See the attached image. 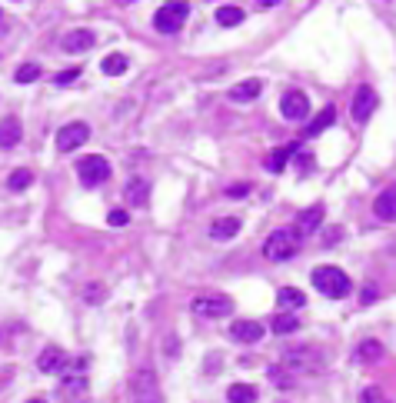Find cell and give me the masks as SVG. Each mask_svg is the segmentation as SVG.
Listing matches in <instances>:
<instances>
[{
	"label": "cell",
	"mask_w": 396,
	"mask_h": 403,
	"mask_svg": "<svg viewBox=\"0 0 396 403\" xmlns=\"http://www.w3.org/2000/svg\"><path fill=\"white\" fill-rule=\"evenodd\" d=\"M300 230L296 227H280L273 230L267 240H263V257L273 260V264H283V260H293L296 253H300Z\"/></svg>",
	"instance_id": "6da1fadb"
},
{
	"label": "cell",
	"mask_w": 396,
	"mask_h": 403,
	"mask_svg": "<svg viewBox=\"0 0 396 403\" xmlns=\"http://www.w3.org/2000/svg\"><path fill=\"white\" fill-rule=\"evenodd\" d=\"M310 280H313V287H317L323 297H330V300H343V297H350V290H353L350 277H346L340 267H317Z\"/></svg>",
	"instance_id": "7a4b0ae2"
},
{
	"label": "cell",
	"mask_w": 396,
	"mask_h": 403,
	"mask_svg": "<svg viewBox=\"0 0 396 403\" xmlns=\"http://www.w3.org/2000/svg\"><path fill=\"white\" fill-rule=\"evenodd\" d=\"M280 364L293 373H313L317 377L323 370V353L313 350V347H290V350L280 357Z\"/></svg>",
	"instance_id": "3957f363"
},
{
	"label": "cell",
	"mask_w": 396,
	"mask_h": 403,
	"mask_svg": "<svg viewBox=\"0 0 396 403\" xmlns=\"http://www.w3.org/2000/svg\"><path fill=\"white\" fill-rule=\"evenodd\" d=\"M190 314L200 320H217V316L233 314V300L227 293H200L190 300Z\"/></svg>",
	"instance_id": "277c9868"
},
{
	"label": "cell",
	"mask_w": 396,
	"mask_h": 403,
	"mask_svg": "<svg viewBox=\"0 0 396 403\" xmlns=\"http://www.w3.org/2000/svg\"><path fill=\"white\" fill-rule=\"evenodd\" d=\"M187 13H190V4H183V0L164 4V7H160V11L154 13L157 34H177L180 27L187 24Z\"/></svg>",
	"instance_id": "5b68a950"
},
{
	"label": "cell",
	"mask_w": 396,
	"mask_h": 403,
	"mask_svg": "<svg viewBox=\"0 0 396 403\" xmlns=\"http://www.w3.org/2000/svg\"><path fill=\"white\" fill-rule=\"evenodd\" d=\"M77 177H80L84 187H100V184H107V180H110V164H107V157H100V153L80 157Z\"/></svg>",
	"instance_id": "8992f818"
},
{
	"label": "cell",
	"mask_w": 396,
	"mask_h": 403,
	"mask_svg": "<svg viewBox=\"0 0 396 403\" xmlns=\"http://www.w3.org/2000/svg\"><path fill=\"white\" fill-rule=\"evenodd\" d=\"M87 140H90V127L84 124V120H74V124L60 127V134H57V151L74 153V151H80Z\"/></svg>",
	"instance_id": "52a82bcc"
},
{
	"label": "cell",
	"mask_w": 396,
	"mask_h": 403,
	"mask_svg": "<svg viewBox=\"0 0 396 403\" xmlns=\"http://www.w3.org/2000/svg\"><path fill=\"white\" fill-rule=\"evenodd\" d=\"M376 107H380V97H376V90H373L370 84H359L357 94H353V107H350L353 120H357V124H367Z\"/></svg>",
	"instance_id": "ba28073f"
},
{
	"label": "cell",
	"mask_w": 396,
	"mask_h": 403,
	"mask_svg": "<svg viewBox=\"0 0 396 403\" xmlns=\"http://www.w3.org/2000/svg\"><path fill=\"white\" fill-rule=\"evenodd\" d=\"M280 114L286 120H307L310 117V97L303 90H286L280 101Z\"/></svg>",
	"instance_id": "9c48e42d"
},
{
	"label": "cell",
	"mask_w": 396,
	"mask_h": 403,
	"mask_svg": "<svg viewBox=\"0 0 396 403\" xmlns=\"http://www.w3.org/2000/svg\"><path fill=\"white\" fill-rule=\"evenodd\" d=\"M263 333H267V327L256 324V320H233L230 324V340L237 343H260Z\"/></svg>",
	"instance_id": "30bf717a"
},
{
	"label": "cell",
	"mask_w": 396,
	"mask_h": 403,
	"mask_svg": "<svg viewBox=\"0 0 396 403\" xmlns=\"http://www.w3.org/2000/svg\"><path fill=\"white\" fill-rule=\"evenodd\" d=\"M373 214L380 217L383 224H396V184H390V187L373 200Z\"/></svg>",
	"instance_id": "8fae6325"
},
{
	"label": "cell",
	"mask_w": 396,
	"mask_h": 403,
	"mask_svg": "<svg viewBox=\"0 0 396 403\" xmlns=\"http://www.w3.org/2000/svg\"><path fill=\"white\" fill-rule=\"evenodd\" d=\"M67 366V353L60 347H44L37 357V370L40 373H60Z\"/></svg>",
	"instance_id": "7c38bea8"
},
{
	"label": "cell",
	"mask_w": 396,
	"mask_h": 403,
	"mask_svg": "<svg viewBox=\"0 0 396 403\" xmlns=\"http://www.w3.org/2000/svg\"><path fill=\"white\" fill-rule=\"evenodd\" d=\"M93 44H97V34L87 30V27H77V30H70L64 37V51L67 53H84V51H90Z\"/></svg>",
	"instance_id": "4fadbf2b"
},
{
	"label": "cell",
	"mask_w": 396,
	"mask_h": 403,
	"mask_svg": "<svg viewBox=\"0 0 396 403\" xmlns=\"http://www.w3.org/2000/svg\"><path fill=\"white\" fill-rule=\"evenodd\" d=\"M206 234H210V240H217V243H227V240H233L240 234V217H220V220L210 224Z\"/></svg>",
	"instance_id": "5bb4252c"
},
{
	"label": "cell",
	"mask_w": 396,
	"mask_h": 403,
	"mask_svg": "<svg viewBox=\"0 0 396 403\" xmlns=\"http://www.w3.org/2000/svg\"><path fill=\"white\" fill-rule=\"evenodd\" d=\"M260 94H263V80H256L253 77V80H240V84H233L227 97H230L233 103H246V101H256Z\"/></svg>",
	"instance_id": "9a60e30c"
},
{
	"label": "cell",
	"mask_w": 396,
	"mask_h": 403,
	"mask_svg": "<svg viewBox=\"0 0 396 403\" xmlns=\"http://www.w3.org/2000/svg\"><path fill=\"white\" fill-rule=\"evenodd\" d=\"M296 153V143H286V147H280V151H270L267 160H263V170L267 174H283L286 167H290V157Z\"/></svg>",
	"instance_id": "2e32d148"
},
{
	"label": "cell",
	"mask_w": 396,
	"mask_h": 403,
	"mask_svg": "<svg viewBox=\"0 0 396 403\" xmlns=\"http://www.w3.org/2000/svg\"><path fill=\"white\" fill-rule=\"evenodd\" d=\"M323 214H326V207H323V203H313V207H307L303 214L296 217V230H300L303 237H310V234H313V230L323 224Z\"/></svg>",
	"instance_id": "e0dca14e"
},
{
	"label": "cell",
	"mask_w": 396,
	"mask_h": 403,
	"mask_svg": "<svg viewBox=\"0 0 396 403\" xmlns=\"http://www.w3.org/2000/svg\"><path fill=\"white\" fill-rule=\"evenodd\" d=\"M124 193H127L130 207H147V200H150V184H147L143 177H130Z\"/></svg>",
	"instance_id": "ac0fdd59"
},
{
	"label": "cell",
	"mask_w": 396,
	"mask_h": 403,
	"mask_svg": "<svg viewBox=\"0 0 396 403\" xmlns=\"http://www.w3.org/2000/svg\"><path fill=\"white\" fill-rule=\"evenodd\" d=\"M20 137H24L20 120H17V117H4V120H0V147H4V151H11V147L20 143Z\"/></svg>",
	"instance_id": "d6986e66"
},
{
	"label": "cell",
	"mask_w": 396,
	"mask_h": 403,
	"mask_svg": "<svg viewBox=\"0 0 396 403\" xmlns=\"http://www.w3.org/2000/svg\"><path fill=\"white\" fill-rule=\"evenodd\" d=\"M333 124H336V107H323V110L307 124V134H303V137H319V134Z\"/></svg>",
	"instance_id": "ffe728a7"
},
{
	"label": "cell",
	"mask_w": 396,
	"mask_h": 403,
	"mask_svg": "<svg viewBox=\"0 0 396 403\" xmlns=\"http://www.w3.org/2000/svg\"><path fill=\"white\" fill-rule=\"evenodd\" d=\"M260 400V390L253 383H233L227 387V403H256Z\"/></svg>",
	"instance_id": "44dd1931"
},
{
	"label": "cell",
	"mask_w": 396,
	"mask_h": 403,
	"mask_svg": "<svg viewBox=\"0 0 396 403\" xmlns=\"http://www.w3.org/2000/svg\"><path fill=\"white\" fill-rule=\"evenodd\" d=\"M267 380L273 383V387H280V390H293L296 387V380L290 377V370H286L283 364H270L267 366Z\"/></svg>",
	"instance_id": "7402d4cb"
},
{
	"label": "cell",
	"mask_w": 396,
	"mask_h": 403,
	"mask_svg": "<svg viewBox=\"0 0 396 403\" xmlns=\"http://www.w3.org/2000/svg\"><path fill=\"white\" fill-rule=\"evenodd\" d=\"M303 327L300 320H296L293 314H277L273 320H270V330L277 333V337H286V333H296V330Z\"/></svg>",
	"instance_id": "603a6c76"
},
{
	"label": "cell",
	"mask_w": 396,
	"mask_h": 403,
	"mask_svg": "<svg viewBox=\"0 0 396 403\" xmlns=\"http://www.w3.org/2000/svg\"><path fill=\"white\" fill-rule=\"evenodd\" d=\"M353 357H357L359 364H376V360L383 357V343H380V340H363Z\"/></svg>",
	"instance_id": "cb8c5ba5"
},
{
	"label": "cell",
	"mask_w": 396,
	"mask_h": 403,
	"mask_svg": "<svg viewBox=\"0 0 396 403\" xmlns=\"http://www.w3.org/2000/svg\"><path fill=\"white\" fill-rule=\"evenodd\" d=\"M277 303H280L283 310H296V307H303V303H307V293H300L296 287H280Z\"/></svg>",
	"instance_id": "d4e9b609"
},
{
	"label": "cell",
	"mask_w": 396,
	"mask_h": 403,
	"mask_svg": "<svg viewBox=\"0 0 396 403\" xmlns=\"http://www.w3.org/2000/svg\"><path fill=\"white\" fill-rule=\"evenodd\" d=\"M127 67H130V60L124 57V53H110V57H103V63H100V70H103L107 77L127 74Z\"/></svg>",
	"instance_id": "484cf974"
},
{
	"label": "cell",
	"mask_w": 396,
	"mask_h": 403,
	"mask_svg": "<svg viewBox=\"0 0 396 403\" xmlns=\"http://www.w3.org/2000/svg\"><path fill=\"white\" fill-rule=\"evenodd\" d=\"M30 184H34V170H27V167H20V170H13V174L7 177V187H11L13 193H24Z\"/></svg>",
	"instance_id": "4316f807"
},
{
	"label": "cell",
	"mask_w": 396,
	"mask_h": 403,
	"mask_svg": "<svg viewBox=\"0 0 396 403\" xmlns=\"http://www.w3.org/2000/svg\"><path fill=\"white\" fill-rule=\"evenodd\" d=\"M243 17H246V13H243L240 7H220V11H217V24L220 27H237V24H243Z\"/></svg>",
	"instance_id": "83f0119b"
},
{
	"label": "cell",
	"mask_w": 396,
	"mask_h": 403,
	"mask_svg": "<svg viewBox=\"0 0 396 403\" xmlns=\"http://www.w3.org/2000/svg\"><path fill=\"white\" fill-rule=\"evenodd\" d=\"M60 390L64 393H84L87 390V377H84V373H74V377L67 373V377L60 380Z\"/></svg>",
	"instance_id": "f1b7e54d"
},
{
	"label": "cell",
	"mask_w": 396,
	"mask_h": 403,
	"mask_svg": "<svg viewBox=\"0 0 396 403\" xmlns=\"http://www.w3.org/2000/svg\"><path fill=\"white\" fill-rule=\"evenodd\" d=\"M13 80H17V84H34V80H40V63H24V67H17Z\"/></svg>",
	"instance_id": "f546056e"
},
{
	"label": "cell",
	"mask_w": 396,
	"mask_h": 403,
	"mask_svg": "<svg viewBox=\"0 0 396 403\" xmlns=\"http://www.w3.org/2000/svg\"><path fill=\"white\" fill-rule=\"evenodd\" d=\"M380 300V287H376V283H367V287L359 290V303H363V307H370V303H376Z\"/></svg>",
	"instance_id": "4dcf8cb0"
},
{
	"label": "cell",
	"mask_w": 396,
	"mask_h": 403,
	"mask_svg": "<svg viewBox=\"0 0 396 403\" xmlns=\"http://www.w3.org/2000/svg\"><path fill=\"white\" fill-rule=\"evenodd\" d=\"M77 77H80V67H70V70H60V74L53 77V84H57V87H67V84H74Z\"/></svg>",
	"instance_id": "1f68e13d"
},
{
	"label": "cell",
	"mask_w": 396,
	"mask_h": 403,
	"mask_svg": "<svg viewBox=\"0 0 396 403\" xmlns=\"http://www.w3.org/2000/svg\"><path fill=\"white\" fill-rule=\"evenodd\" d=\"M107 224H110V227H127V224H130V214L117 207V210H110V214H107Z\"/></svg>",
	"instance_id": "d6a6232c"
},
{
	"label": "cell",
	"mask_w": 396,
	"mask_h": 403,
	"mask_svg": "<svg viewBox=\"0 0 396 403\" xmlns=\"http://www.w3.org/2000/svg\"><path fill=\"white\" fill-rule=\"evenodd\" d=\"M359 403H386V397L380 387H367V390L359 393Z\"/></svg>",
	"instance_id": "836d02e7"
},
{
	"label": "cell",
	"mask_w": 396,
	"mask_h": 403,
	"mask_svg": "<svg viewBox=\"0 0 396 403\" xmlns=\"http://www.w3.org/2000/svg\"><path fill=\"white\" fill-rule=\"evenodd\" d=\"M293 157H296V167H300V174H310V170H313V160H317L313 153H303V151H296Z\"/></svg>",
	"instance_id": "e575fe53"
},
{
	"label": "cell",
	"mask_w": 396,
	"mask_h": 403,
	"mask_svg": "<svg viewBox=\"0 0 396 403\" xmlns=\"http://www.w3.org/2000/svg\"><path fill=\"white\" fill-rule=\"evenodd\" d=\"M246 193H250V184H246V180H240V184L227 187V197H230V200H243Z\"/></svg>",
	"instance_id": "d590c367"
},
{
	"label": "cell",
	"mask_w": 396,
	"mask_h": 403,
	"mask_svg": "<svg viewBox=\"0 0 396 403\" xmlns=\"http://www.w3.org/2000/svg\"><path fill=\"white\" fill-rule=\"evenodd\" d=\"M84 300L87 303H103V287L100 283H90V287L84 290Z\"/></svg>",
	"instance_id": "8d00e7d4"
},
{
	"label": "cell",
	"mask_w": 396,
	"mask_h": 403,
	"mask_svg": "<svg viewBox=\"0 0 396 403\" xmlns=\"http://www.w3.org/2000/svg\"><path fill=\"white\" fill-rule=\"evenodd\" d=\"M323 237H326V240H323L326 247H330V243H340V237H343V227H330L326 234H323Z\"/></svg>",
	"instance_id": "74e56055"
},
{
	"label": "cell",
	"mask_w": 396,
	"mask_h": 403,
	"mask_svg": "<svg viewBox=\"0 0 396 403\" xmlns=\"http://www.w3.org/2000/svg\"><path fill=\"white\" fill-rule=\"evenodd\" d=\"M166 357H180V343L177 340H166Z\"/></svg>",
	"instance_id": "f35d334b"
},
{
	"label": "cell",
	"mask_w": 396,
	"mask_h": 403,
	"mask_svg": "<svg viewBox=\"0 0 396 403\" xmlns=\"http://www.w3.org/2000/svg\"><path fill=\"white\" fill-rule=\"evenodd\" d=\"M280 0H260V7H277Z\"/></svg>",
	"instance_id": "ab89813d"
},
{
	"label": "cell",
	"mask_w": 396,
	"mask_h": 403,
	"mask_svg": "<svg viewBox=\"0 0 396 403\" xmlns=\"http://www.w3.org/2000/svg\"><path fill=\"white\" fill-rule=\"evenodd\" d=\"M147 403H160V397H154V400H147Z\"/></svg>",
	"instance_id": "60d3db41"
},
{
	"label": "cell",
	"mask_w": 396,
	"mask_h": 403,
	"mask_svg": "<svg viewBox=\"0 0 396 403\" xmlns=\"http://www.w3.org/2000/svg\"><path fill=\"white\" fill-rule=\"evenodd\" d=\"M27 403H47V400H27Z\"/></svg>",
	"instance_id": "b9f144b4"
}]
</instances>
